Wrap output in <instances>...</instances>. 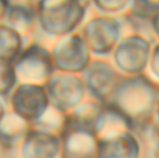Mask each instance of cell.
<instances>
[{"mask_svg":"<svg viewBox=\"0 0 159 158\" xmlns=\"http://www.w3.org/2000/svg\"><path fill=\"white\" fill-rule=\"evenodd\" d=\"M36 5L37 1H8L4 23L28 34L36 25Z\"/></svg>","mask_w":159,"mask_h":158,"instance_id":"5bb4252c","label":"cell"},{"mask_svg":"<svg viewBox=\"0 0 159 158\" xmlns=\"http://www.w3.org/2000/svg\"><path fill=\"white\" fill-rule=\"evenodd\" d=\"M50 53L56 72L61 73L81 75L92 61L88 46L77 33L57 38Z\"/></svg>","mask_w":159,"mask_h":158,"instance_id":"5b68a950","label":"cell"},{"mask_svg":"<svg viewBox=\"0 0 159 158\" xmlns=\"http://www.w3.org/2000/svg\"><path fill=\"white\" fill-rule=\"evenodd\" d=\"M131 1L128 0H108V1H93L95 7L101 11L103 15L114 16L121 12H124L127 8L129 7Z\"/></svg>","mask_w":159,"mask_h":158,"instance_id":"ffe728a7","label":"cell"},{"mask_svg":"<svg viewBox=\"0 0 159 158\" xmlns=\"http://www.w3.org/2000/svg\"><path fill=\"white\" fill-rule=\"evenodd\" d=\"M19 83L45 86L56 73L50 49L37 43H29L13 63Z\"/></svg>","mask_w":159,"mask_h":158,"instance_id":"277c9868","label":"cell"},{"mask_svg":"<svg viewBox=\"0 0 159 158\" xmlns=\"http://www.w3.org/2000/svg\"><path fill=\"white\" fill-rule=\"evenodd\" d=\"M10 110L29 122H37L50 107V102L42 85L19 83L8 98Z\"/></svg>","mask_w":159,"mask_h":158,"instance_id":"ba28073f","label":"cell"},{"mask_svg":"<svg viewBox=\"0 0 159 158\" xmlns=\"http://www.w3.org/2000/svg\"><path fill=\"white\" fill-rule=\"evenodd\" d=\"M148 68L152 77L159 81V43L152 47Z\"/></svg>","mask_w":159,"mask_h":158,"instance_id":"44dd1931","label":"cell"},{"mask_svg":"<svg viewBox=\"0 0 159 158\" xmlns=\"http://www.w3.org/2000/svg\"><path fill=\"white\" fill-rule=\"evenodd\" d=\"M61 158H96L98 137L87 130L64 124L61 133Z\"/></svg>","mask_w":159,"mask_h":158,"instance_id":"7c38bea8","label":"cell"},{"mask_svg":"<svg viewBox=\"0 0 159 158\" xmlns=\"http://www.w3.org/2000/svg\"><path fill=\"white\" fill-rule=\"evenodd\" d=\"M108 122V113L101 102L90 100L82 102L66 115L64 124L87 130L97 137L104 131Z\"/></svg>","mask_w":159,"mask_h":158,"instance_id":"8fae6325","label":"cell"},{"mask_svg":"<svg viewBox=\"0 0 159 158\" xmlns=\"http://www.w3.org/2000/svg\"><path fill=\"white\" fill-rule=\"evenodd\" d=\"M81 77L86 92L102 104L110 100L122 78L111 63L102 59L91 61Z\"/></svg>","mask_w":159,"mask_h":158,"instance_id":"9c48e42d","label":"cell"},{"mask_svg":"<svg viewBox=\"0 0 159 158\" xmlns=\"http://www.w3.org/2000/svg\"><path fill=\"white\" fill-rule=\"evenodd\" d=\"M89 2L41 0L36 5V25L45 34L59 38L75 33L83 23Z\"/></svg>","mask_w":159,"mask_h":158,"instance_id":"7a4b0ae2","label":"cell"},{"mask_svg":"<svg viewBox=\"0 0 159 158\" xmlns=\"http://www.w3.org/2000/svg\"><path fill=\"white\" fill-rule=\"evenodd\" d=\"M152 44L146 36L133 33L122 36L113 52L116 67L127 76L143 74L148 67Z\"/></svg>","mask_w":159,"mask_h":158,"instance_id":"8992f818","label":"cell"},{"mask_svg":"<svg viewBox=\"0 0 159 158\" xmlns=\"http://www.w3.org/2000/svg\"><path fill=\"white\" fill-rule=\"evenodd\" d=\"M27 45L26 35L4 22L0 23V62L13 65Z\"/></svg>","mask_w":159,"mask_h":158,"instance_id":"2e32d148","label":"cell"},{"mask_svg":"<svg viewBox=\"0 0 159 158\" xmlns=\"http://www.w3.org/2000/svg\"><path fill=\"white\" fill-rule=\"evenodd\" d=\"M7 109L6 106V103L4 102V99L0 98V121L2 120V118L4 117V115H6Z\"/></svg>","mask_w":159,"mask_h":158,"instance_id":"d4e9b609","label":"cell"},{"mask_svg":"<svg viewBox=\"0 0 159 158\" xmlns=\"http://www.w3.org/2000/svg\"><path fill=\"white\" fill-rule=\"evenodd\" d=\"M159 88L144 74L121 78L110 100L103 104L131 132L147 129L154 124Z\"/></svg>","mask_w":159,"mask_h":158,"instance_id":"6da1fadb","label":"cell"},{"mask_svg":"<svg viewBox=\"0 0 159 158\" xmlns=\"http://www.w3.org/2000/svg\"><path fill=\"white\" fill-rule=\"evenodd\" d=\"M65 116L66 115L59 112L58 110H56L50 105V107L45 113V115L37 122L33 124L32 127L60 135L64 126Z\"/></svg>","mask_w":159,"mask_h":158,"instance_id":"e0dca14e","label":"cell"},{"mask_svg":"<svg viewBox=\"0 0 159 158\" xmlns=\"http://www.w3.org/2000/svg\"><path fill=\"white\" fill-rule=\"evenodd\" d=\"M150 22H151V26H152L153 31L155 32V34L157 36H159V11L152 18Z\"/></svg>","mask_w":159,"mask_h":158,"instance_id":"603a6c76","label":"cell"},{"mask_svg":"<svg viewBox=\"0 0 159 158\" xmlns=\"http://www.w3.org/2000/svg\"><path fill=\"white\" fill-rule=\"evenodd\" d=\"M7 5H8V0H0V23L4 22Z\"/></svg>","mask_w":159,"mask_h":158,"instance_id":"cb8c5ba5","label":"cell"},{"mask_svg":"<svg viewBox=\"0 0 159 158\" xmlns=\"http://www.w3.org/2000/svg\"><path fill=\"white\" fill-rule=\"evenodd\" d=\"M139 141L126 128H116L103 131L98 137L96 158H139Z\"/></svg>","mask_w":159,"mask_h":158,"instance_id":"30bf717a","label":"cell"},{"mask_svg":"<svg viewBox=\"0 0 159 158\" xmlns=\"http://www.w3.org/2000/svg\"><path fill=\"white\" fill-rule=\"evenodd\" d=\"M19 84V80L12 64L0 62V98L8 99Z\"/></svg>","mask_w":159,"mask_h":158,"instance_id":"ac0fdd59","label":"cell"},{"mask_svg":"<svg viewBox=\"0 0 159 158\" xmlns=\"http://www.w3.org/2000/svg\"><path fill=\"white\" fill-rule=\"evenodd\" d=\"M151 139L159 148V123H154L151 126Z\"/></svg>","mask_w":159,"mask_h":158,"instance_id":"7402d4cb","label":"cell"},{"mask_svg":"<svg viewBox=\"0 0 159 158\" xmlns=\"http://www.w3.org/2000/svg\"><path fill=\"white\" fill-rule=\"evenodd\" d=\"M130 16L137 20H151L159 11V1H131Z\"/></svg>","mask_w":159,"mask_h":158,"instance_id":"d6986e66","label":"cell"},{"mask_svg":"<svg viewBox=\"0 0 159 158\" xmlns=\"http://www.w3.org/2000/svg\"><path fill=\"white\" fill-rule=\"evenodd\" d=\"M155 115L157 119V123H159V99L158 102H157V107H156V113H155Z\"/></svg>","mask_w":159,"mask_h":158,"instance_id":"484cf974","label":"cell"},{"mask_svg":"<svg viewBox=\"0 0 159 158\" xmlns=\"http://www.w3.org/2000/svg\"><path fill=\"white\" fill-rule=\"evenodd\" d=\"M50 105L67 115L84 102L86 88L80 74L56 72L45 84Z\"/></svg>","mask_w":159,"mask_h":158,"instance_id":"52a82bcc","label":"cell"},{"mask_svg":"<svg viewBox=\"0 0 159 158\" xmlns=\"http://www.w3.org/2000/svg\"><path fill=\"white\" fill-rule=\"evenodd\" d=\"M21 158H58L61 142L59 134L32 127L20 145Z\"/></svg>","mask_w":159,"mask_h":158,"instance_id":"4fadbf2b","label":"cell"},{"mask_svg":"<svg viewBox=\"0 0 159 158\" xmlns=\"http://www.w3.org/2000/svg\"><path fill=\"white\" fill-rule=\"evenodd\" d=\"M80 35L91 55L105 57L114 52L122 38V23L115 16H94L85 22Z\"/></svg>","mask_w":159,"mask_h":158,"instance_id":"3957f363","label":"cell"},{"mask_svg":"<svg viewBox=\"0 0 159 158\" xmlns=\"http://www.w3.org/2000/svg\"><path fill=\"white\" fill-rule=\"evenodd\" d=\"M31 129L32 124L7 110L0 121V145L8 150L20 146Z\"/></svg>","mask_w":159,"mask_h":158,"instance_id":"9a60e30c","label":"cell"}]
</instances>
